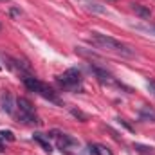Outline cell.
Here are the masks:
<instances>
[{
  "instance_id": "d6986e66",
  "label": "cell",
  "mask_w": 155,
  "mask_h": 155,
  "mask_svg": "<svg viewBox=\"0 0 155 155\" xmlns=\"http://www.w3.org/2000/svg\"><path fill=\"white\" fill-rule=\"evenodd\" d=\"M0 69H2V67H0Z\"/></svg>"
},
{
  "instance_id": "7c38bea8",
  "label": "cell",
  "mask_w": 155,
  "mask_h": 155,
  "mask_svg": "<svg viewBox=\"0 0 155 155\" xmlns=\"http://www.w3.org/2000/svg\"><path fill=\"white\" fill-rule=\"evenodd\" d=\"M96 146V152H97V155H114L112 152H110V148H107L105 144H94Z\"/></svg>"
},
{
  "instance_id": "52a82bcc",
  "label": "cell",
  "mask_w": 155,
  "mask_h": 155,
  "mask_svg": "<svg viewBox=\"0 0 155 155\" xmlns=\"http://www.w3.org/2000/svg\"><path fill=\"white\" fill-rule=\"evenodd\" d=\"M22 81H24V85H25L31 92H38L40 87H41V81L36 79L35 76H31V74H22Z\"/></svg>"
},
{
  "instance_id": "7a4b0ae2",
  "label": "cell",
  "mask_w": 155,
  "mask_h": 155,
  "mask_svg": "<svg viewBox=\"0 0 155 155\" xmlns=\"http://www.w3.org/2000/svg\"><path fill=\"white\" fill-rule=\"evenodd\" d=\"M58 83L63 87V88H69V90H83V85H81V72L78 69H69L65 71L63 74L56 78Z\"/></svg>"
},
{
  "instance_id": "30bf717a",
  "label": "cell",
  "mask_w": 155,
  "mask_h": 155,
  "mask_svg": "<svg viewBox=\"0 0 155 155\" xmlns=\"http://www.w3.org/2000/svg\"><path fill=\"white\" fill-rule=\"evenodd\" d=\"M33 137H35V141H38L40 144H41V148H43L47 153H51V152H52V148H51V144H49V139H47L43 134H35Z\"/></svg>"
},
{
  "instance_id": "2e32d148",
  "label": "cell",
  "mask_w": 155,
  "mask_h": 155,
  "mask_svg": "<svg viewBox=\"0 0 155 155\" xmlns=\"http://www.w3.org/2000/svg\"><path fill=\"white\" fill-rule=\"evenodd\" d=\"M148 90L155 96V79H150V81H148Z\"/></svg>"
},
{
  "instance_id": "ac0fdd59",
  "label": "cell",
  "mask_w": 155,
  "mask_h": 155,
  "mask_svg": "<svg viewBox=\"0 0 155 155\" xmlns=\"http://www.w3.org/2000/svg\"><path fill=\"white\" fill-rule=\"evenodd\" d=\"M139 29H144V31H150V33H153V35H155V27H139Z\"/></svg>"
},
{
  "instance_id": "4fadbf2b",
  "label": "cell",
  "mask_w": 155,
  "mask_h": 155,
  "mask_svg": "<svg viewBox=\"0 0 155 155\" xmlns=\"http://www.w3.org/2000/svg\"><path fill=\"white\" fill-rule=\"evenodd\" d=\"M71 114H72L74 117H78V119H81L83 123H85V121L88 119V116H87V114H83L81 110H76V108H71Z\"/></svg>"
},
{
  "instance_id": "9c48e42d",
  "label": "cell",
  "mask_w": 155,
  "mask_h": 155,
  "mask_svg": "<svg viewBox=\"0 0 155 155\" xmlns=\"http://www.w3.org/2000/svg\"><path fill=\"white\" fill-rule=\"evenodd\" d=\"M139 117H141L143 121H150V123H153L155 121V112L150 108V107H143V108L139 110Z\"/></svg>"
},
{
  "instance_id": "8fae6325",
  "label": "cell",
  "mask_w": 155,
  "mask_h": 155,
  "mask_svg": "<svg viewBox=\"0 0 155 155\" xmlns=\"http://www.w3.org/2000/svg\"><path fill=\"white\" fill-rule=\"evenodd\" d=\"M132 9L135 11V15H139L141 18H150V9H146V7H143L141 4H132Z\"/></svg>"
},
{
  "instance_id": "6da1fadb",
  "label": "cell",
  "mask_w": 155,
  "mask_h": 155,
  "mask_svg": "<svg viewBox=\"0 0 155 155\" xmlns=\"http://www.w3.org/2000/svg\"><path fill=\"white\" fill-rule=\"evenodd\" d=\"M90 41H92L94 45L105 49V51H112V52H117V54H121V56H128V58H130V56L135 54V51H134L130 45H126V43H123V41H119V40L112 38V36L101 35V33H92Z\"/></svg>"
},
{
  "instance_id": "8992f818",
  "label": "cell",
  "mask_w": 155,
  "mask_h": 155,
  "mask_svg": "<svg viewBox=\"0 0 155 155\" xmlns=\"http://www.w3.org/2000/svg\"><path fill=\"white\" fill-rule=\"evenodd\" d=\"M90 72H94L101 83H116V79L112 78V74L107 72L105 69H99V67H96V65H90Z\"/></svg>"
},
{
  "instance_id": "277c9868",
  "label": "cell",
  "mask_w": 155,
  "mask_h": 155,
  "mask_svg": "<svg viewBox=\"0 0 155 155\" xmlns=\"http://www.w3.org/2000/svg\"><path fill=\"white\" fill-rule=\"evenodd\" d=\"M56 146H58V150L60 152H69V148H72V146H78V141L74 137H71V135H65V134H60L58 135V141H56Z\"/></svg>"
},
{
  "instance_id": "e0dca14e",
  "label": "cell",
  "mask_w": 155,
  "mask_h": 155,
  "mask_svg": "<svg viewBox=\"0 0 155 155\" xmlns=\"http://www.w3.org/2000/svg\"><path fill=\"white\" fill-rule=\"evenodd\" d=\"M87 148H88V153H90V155H97V152H96V146H94V144H88Z\"/></svg>"
},
{
  "instance_id": "5bb4252c",
  "label": "cell",
  "mask_w": 155,
  "mask_h": 155,
  "mask_svg": "<svg viewBox=\"0 0 155 155\" xmlns=\"http://www.w3.org/2000/svg\"><path fill=\"white\" fill-rule=\"evenodd\" d=\"M0 139H7V141H15V135H13V132H9V130H2V132H0Z\"/></svg>"
},
{
  "instance_id": "9a60e30c",
  "label": "cell",
  "mask_w": 155,
  "mask_h": 155,
  "mask_svg": "<svg viewBox=\"0 0 155 155\" xmlns=\"http://www.w3.org/2000/svg\"><path fill=\"white\" fill-rule=\"evenodd\" d=\"M88 9H90V11H97V13H105V11H107V9L101 7L99 4H92V5H88Z\"/></svg>"
},
{
  "instance_id": "5b68a950",
  "label": "cell",
  "mask_w": 155,
  "mask_h": 155,
  "mask_svg": "<svg viewBox=\"0 0 155 155\" xmlns=\"http://www.w3.org/2000/svg\"><path fill=\"white\" fill-rule=\"evenodd\" d=\"M0 107H2V110H4L5 114H13V110H15V103H13V96H11V92L4 90V92L0 94Z\"/></svg>"
},
{
  "instance_id": "3957f363",
  "label": "cell",
  "mask_w": 155,
  "mask_h": 155,
  "mask_svg": "<svg viewBox=\"0 0 155 155\" xmlns=\"http://www.w3.org/2000/svg\"><path fill=\"white\" fill-rule=\"evenodd\" d=\"M16 105H18V112H20V119L24 121V123H27V124H40V119L36 116V112H35V107H33V103L29 101V99H25V97H18L16 99Z\"/></svg>"
},
{
  "instance_id": "ba28073f",
  "label": "cell",
  "mask_w": 155,
  "mask_h": 155,
  "mask_svg": "<svg viewBox=\"0 0 155 155\" xmlns=\"http://www.w3.org/2000/svg\"><path fill=\"white\" fill-rule=\"evenodd\" d=\"M38 94L41 97H45V99H49V101H52V103H60V99H58V96H56V92L51 88V87H47L45 83H41V87H40Z\"/></svg>"
}]
</instances>
